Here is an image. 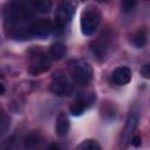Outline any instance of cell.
<instances>
[{
	"instance_id": "3",
	"label": "cell",
	"mask_w": 150,
	"mask_h": 150,
	"mask_svg": "<svg viewBox=\"0 0 150 150\" xmlns=\"http://www.w3.org/2000/svg\"><path fill=\"white\" fill-rule=\"evenodd\" d=\"M68 69L71 80L79 86H87L94 76L91 64L86 59H73L68 63Z\"/></svg>"
},
{
	"instance_id": "23",
	"label": "cell",
	"mask_w": 150,
	"mask_h": 150,
	"mask_svg": "<svg viewBox=\"0 0 150 150\" xmlns=\"http://www.w3.org/2000/svg\"><path fill=\"white\" fill-rule=\"evenodd\" d=\"M5 87H4V84H1L0 83V95H2V94H5Z\"/></svg>"
},
{
	"instance_id": "21",
	"label": "cell",
	"mask_w": 150,
	"mask_h": 150,
	"mask_svg": "<svg viewBox=\"0 0 150 150\" xmlns=\"http://www.w3.org/2000/svg\"><path fill=\"white\" fill-rule=\"evenodd\" d=\"M130 143H131L134 146H139V145L142 144V138H141L138 135H134L132 138H131V141H130Z\"/></svg>"
},
{
	"instance_id": "6",
	"label": "cell",
	"mask_w": 150,
	"mask_h": 150,
	"mask_svg": "<svg viewBox=\"0 0 150 150\" xmlns=\"http://www.w3.org/2000/svg\"><path fill=\"white\" fill-rule=\"evenodd\" d=\"M138 121H139V109L137 107H134L128 112L125 124H124V128L121 134V146L122 148L128 146V144L130 143V141L135 134V130L138 125Z\"/></svg>"
},
{
	"instance_id": "4",
	"label": "cell",
	"mask_w": 150,
	"mask_h": 150,
	"mask_svg": "<svg viewBox=\"0 0 150 150\" xmlns=\"http://www.w3.org/2000/svg\"><path fill=\"white\" fill-rule=\"evenodd\" d=\"M101 12L96 6H87L83 9L80 19V27L82 34L86 36L94 34V32L101 23Z\"/></svg>"
},
{
	"instance_id": "2",
	"label": "cell",
	"mask_w": 150,
	"mask_h": 150,
	"mask_svg": "<svg viewBox=\"0 0 150 150\" xmlns=\"http://www.w3.org/2000/svg\"><path fill=\"white\" fill-rule=\"evenodd\" d=\"M50 64H52V59L49 54L41 47H32L28 50L27 71L30 75L36 76L47 71L50 68Z\"/></svg>"
},
{
	"instance_id": "17",
	"label": "cell",
	"mask_w": 150,
	"mask_h": 150,
	"mask_svg": "<svg viewBox=\"0 0 150 150\" xmlns=\"http://www.w3.org/2000/svg\"><path fill=\"white\" fill-rule=\"evenodd\" d=\"M76 150H102V148L97 141L87 138L76 146Z\"/></svg>"
},
{
	"instance_id": "22",
	"label": "cell",
	"mask_w": 150,
	"mask_h": 150,
	"mask_svg": "<svg viewBox=\"0 0 150 150\" xmlns=\"http://www.w3.org/2000/svg\"><path fill=\"white\" fill-rule=\"evenodd\" d=\"M46 150H62V148H61L57 143H50V144L46 148Z\"/></svg>"
},
{
	"instance_id": "10",
	"label": "cell",
	"mask_w": 150,
	"mask_h": 150,
	"mask_svg": "<svg viewBox=\"0 0 150 150\" xmlns=\"http://www.w3.org/2000/svg\"><path fill=\"white\" fill-rule=\"evenodd\" d=\"M132 77V73L131 69L129 67L125 66H121L115 68L111 74H110V81L111 83L116 84V86H125L131 81Z\"/></svg>"
},
{
	"instance_id": "19",
	"label": "cell",
	"mask_w": 150,
	"mask_h": 150,
	"mask_svg": "<svg viewBox=\"0 0 150 150\" xmlns=\"http://www.w3.org/2000/svg\"><path fill=\"white\" fill-rule=\"evenodd\" d=\"M136 1H131V0H125V1H122L121 2V7H122V11L124 12V13H128V12H130L131 9H134V7L136 6Z\"/></svg>"
},
{
	"instance_id": "1",
	"label": "cell",
	"mask_w": 150,
	"mask_h": 150,
	"mask_svg": "<svg viewBox=\"0 0 150 150\" xmlns=\"http://www.w3.org/2000/svg\"><path fill=\"white\" fill-rule=\"evenodd\" d=\"M35 11L29 1H11L4 8V23L7 36L25 41L32 38L29 28L34 22Z\"/></svg>"
},
{
	"instance_id": "5",
	"label": "cell",
	"mask_w": 150,
	"mask_h": 150,
	"mask_svg": "<svg viewBox=\"0 0 150 150\" xmlns=\"http://www.w3.org/2000/svg\"><path fill=\"white\" fill-rule=\"evenodd\" d=\"M75 6L69 1H61L57 4L54 14V30H62L73 19Z\"/></svg>"
},
{
	"instance_id": "12",
	"label": "cell",
	"mask_w": 150,
	"mask_h": 150,
	"mask_svg": "<svg viewBox=\"0 0 150 150\" xmlns=\"http://www.w3.org/2000/svg\"><path fill=\"white\" fill-rule=\"evenodd\" d=\"M70 128V121L64 112H60L55 121V134L59 137H64Z\"/></svg>"
},
{
	"instance_id": "15",
	"label": "cell",
	"mask_w": 150,
	"mask_h": 150,
	"mask_svg": "<svg viewBox=\"0 0 150 150\" xmlns=\"http://www.w3.org/2000/svg\"><path fill=\"white\" fill-rule=\"evenodd\" d=\"M40 142V135L36 131H32L29 134H27V136L23 139V146L26 150H30L33 148H35Z\"/></svg>"
},
{
	"instance_id": "18",
	"label": "cell",
	"mask_w": 150,
	"mask_h": 150,
	"mask_svg": "<svg viewBox=\"0 0 150 150\" xmlns=\"http://www.w3.org/2000/svg\"><path fill=\"white\" fill-rule=\"evenodd\" d=\"M9 127V117L6 115V112L2 110L0 105V136L4 135Z\"/></svg>"
},
{
	"instance_id": "14",
	"label": "cell",
	"mask_w": 150,
	"mask_h": 150,
	"mask_svg": "<svg viewBox=\"0 0 150 150\" xmlns=\"http://www.w3.org/2000/svg\"><path fill=\"white\" fill-rule=\"evenodd\" d=\"M66 52H67V48H66V46L62 42H55V43H53L49 47L48 54H49L50 59H53V60H60V59H62L64 56Z\"/></svg>"
},
{
	"instance_id": "13",
	"label": "cell",
	"mask_w": 150,
	"mask_h": 150,
	"mask_svg": "<svg viewBox=\"0 0 150 150\" xmlns=\"http://www.w3.org/2000/svg\"><path fill=\"white\" fill-rule=\"evenodd\" d=\"M130 43L135 47V48H143L146 46L148 43V33L146 29L144 27L138 28L131 36L130 39Z\"/></svg>"
},
{
	"instance_id": "7",
	"label": "cell",
	"mask_w": 150,
	"mask_h": 150,
	"mask_svg": "<svg viewBox=\"0 0 150 150\" xmlns=\"http://www.w3.org/2000/svg\"><path fill=\"white\" fill-rule=\"evenodd\" d=\"M50 91L57 96H67L73 91V84L69 82L68 77L63 71L56 70L52 75V82L49 87Z\"/></svg>"
},
{
	"instance_id": "20",
	"label": "cell",
	"mask_w": 150,
	"mask_h": 150,
	"mask_svg": "<svg viewBox=\"0 0 150 150\" xmlns=\"http://www.w3.org/2000/svg\"><path fill=\"white\" fill-rule=\"evenodd\" d=\"M139 73H141V75H142L144 79L148 80V79L150 77V64H149V63L143 64L142 68H141V70H139Z\"/></svg>"
},
{
	"instance_id": "9",
	"label": "cell",
	"mask_w": 150,
	"mask_h": 150,
	"mask_svg": "<svg viewBox=\"0 0 150 150\" xmlns=\"http://www.w3.org/2000/svg\"><path fill=\"white\" fill-rule=\"evenodd\" d=\"M96 95L95 93H89L86 95H80L70 105V114L73 116H81L86 112V110L95 102Z\"/></svg>"
},
{
	"instance_id": "8",
	"label": "cell",
	"mask_w": 150,
	"mask_h": 150,
	"mask_svg": "<svg viewBox=\"0 0 150 150\" xmlns=\"http://www.w3.org/2000/svg\"><path fill=\"white\" fill-rule=\"evenodd\" d=\"M30 35L36 36L39 39H45L54 32V23L49 19H39L34 20L29 28Z\"/></svg>"
},
{
	"instance_id": "16",
	"label": "cell",
	"mask_w": 150,
	"mask_h": 150,
	"mask_svg": "<svg viewBox=\"0 0 150 150\" xmlns=\"http://www.w3.org/2000/svg\"><path fill=\"white\" fill-rule=\"evenodd\" d=\"M30 6L35 12L39 13H48L52 9L53 4L48 0H38V1H29Z\"/></svg>"
},
{
	"instance_id": "11",
	"label": "cell",
	"mask_w": 150,
	"mask_h": 150,
	"mask_svg": "<svg viewBox=\"0 0 150 150\" xmlns=\"http://www.w3.org/2000/svg\"><path fill=\"white\" fill-rule=\"evenodd\" d=\"M110 36H105V34L98 36L97 40H95L91 45V52L93 54H95V56L102 61L104 60V56H107L109 49H110V41H109Z\"/></svg>"
}]
</instances>
